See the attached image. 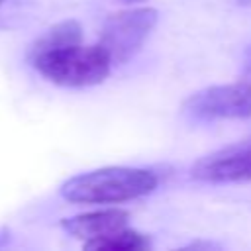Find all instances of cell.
Listing matches in <instances>:
<instances>
[{
    "instance_id": "cell-1",
    "label": "cell",
    "mask_w": 251,
    "mask_h": 251,
    "mask_svg": "<svg viewBox=\"0 0 251 251\" xmlns=\"http://www.w3.org/2000/svg\"><path fill=\"white\" fill-rule=\"evenodd\" d=\"M155 173L135 167H102L61 184V196L75 204H116L145 196L157 188Z\"/></svg>"
},
{
    "instance_id": "cell-2",
    "label": "cell",
    "mask_w": 251,
    "mask_h": 251,
    "mask_svg": "<svg viewBox=\"0 0 251 251\" xmlns=\"http://www.w3.org/2000/svg\"><path fill=\"white\" fill-rule=\"evenodd\" d=\"M33 69L49 82L82 88L100 84L110 75V57L100 45H65L29 57Z\"/></svg>"
},
{
    "instance_id": "cell-3",
    "label": "cell",
    "mask_w": 251,
    "mask_h": 251,
    "mask_svg": "<svg viewBox=\"0 0 251 251\" xmlns=\"http://www.w3.org/2000/svg\"><path fill=\"white\" fill-rule=\"evenodd\" d=\"M155 8H133L110 14L100 31V47L110 57L112 65L127 63L145 43L157 24Z\"/></svg>"
},
{
    "instance_id": "cell-4",
    "label": "cell",
    "mask_w": 251,
    "mask_h": 251,
    "mask_svg": "<svg viewBox=\"0 0 251 251\" xmlns=\"http://www.w3.org/2000/svg\"><path fill=\"white\" fill-rule=\"evenodd\" d=\"M182 112L196 122L251 118V80L198 90L184 100Z\"/></svg>"
},
{
    "instance_id": "cell-5",
    "label": "cell",
    "mask_w": 251,
    "mask_h": 251,
    "mask_svg": "<svg viewBox=\"0 0 251 251\" xmlns=\"http://www.w3.org/2000/svg\"><path fill=\"white\" fill-rule=\"evenodd\" d=\"M192 178L202 182H249L251 180V137L214 151L192 165Z\"/></svg>"
},
{
    "instance_id": "cell-6",
    "label": "cell",
    "mask_w": 251,
    "mask_h": 251,
    "mask_svg": "<svg viewBox=\"0 0 251 251\" xmlns=\"http://www.w3.org/2000/svg\"><path fill=\"white\" fill-rule=\"evenodd\" d=\"M127 212L126 210H98V212H86V214H78L73 218H65L61 220V227L82 241H90V239H98L104 237L112 231H118L122 227L127 226Z\"/></svg>"
},
{
    "instance_id": "cell-7",
    "label": "cell",
    "mask_w": 251,
    "mask_h": 251,
    "mask_svg": "<svg viewBox=\"0 0 251 251\" xmlns=\"http://www.w3.org/2000/svg\"><path fill=\"white\" fill-rule=\"evenodd\" d=\"M80 39H82L80 24L75 22V20H65V22H59V24L51 25L43 35H39L31 43L27 57H33V55L49 51V49L65 47V45H75V43H80Z\"/></svg>"
},
{
    "instance_id": "cell-8",
    "label": "cell",
    "mask_w": 251,
    "mask_h": 251,
    "mask_svg": "<svg viewBox=\"0 0 251 251\" xmlns=\"http://www.w3.org/2000/svg\"><path fill=\"white\" fill-rule=\"evenodd\" d=\"M149 247V239L143 233H137L133 229L122 227L118 231H112L104 237L98 239H90L84 241V249H110V251H139V249H147Z\"/></svg>"
},
{
    "instance_id": "cell-9",
    "label": "cell",
    "mask_w": 251,
    "mask_h": 251,
    "mask_svg": "<svg viewBox=\"0 0 251 251\" xmlns=\"http://www.w3.org/2000/svg\"><path fill=\"white\" fill-rule=\"evenodd\" d=\"M243 75L251 80V45H247V49L243 53Z\"/></svg>"
},
{
    "instance_id": "cell-10",
    "label": "cell",
    "mask_w": 251,
    "mask_h": 251,
    "mask_svg": "<svg viewBox=\"0 0 251 251\" xmlns=\"http://www.w3.org/2000/svg\"><path fill=\"white\" fill-rule=\"evenodd\" d=\"M120 2H127V4H135V2H143V0H120Z\"/></svg>"
},
{
    "instance_id": "cell-11",
    "label": "cell",
    "mask_w": 251,
    "mask_h": 251,
    "mask_svg": "<svg viewBox=\"0 0 251 251\" xmlns=\"http://www.w3.org/2000/svg\"><path fill=\"white\" fill-rule=\"evenodd\" d=\"M237 2H239V4H243V6H245V4H251V0H237Z\"/></svg>"
},
{
    "instance_id": "cell-12",
    "label": "cell",
    "mask_w": 251,
    "mask_h": 251,
    "mask_svg": "<svg viewBox=\"0 0 251 251\" xmlns=\"http://www.w3.org/2000/svg\"><path fill=\"white\" fill-rule=\"evenodd\" d=\"M0 4H2V0H0Z\"/></svg>"
}]
</instances>
